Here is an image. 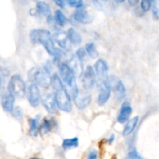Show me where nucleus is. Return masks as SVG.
I'll return each mask as SVG.
<instances>
[{
  "mask_svg": "<svg viewBox=\"0 0 159 159\" xmlns=\"http://www.w3.org/2000/svg\"><path fill=\"white\" fill-rule=\"evenodd\" d=\"M51 86L54 91L56 101L58 108L66 113H69L72 110L71 95L63 84V81L57 74L52 75Z\"/></svg>",
  "mask_w": 159,
  "mask_h": 159,
  "instance_id": "nucleus-1",
  "label": "nucleus"
},
{
  "mask_svg": "<svg viewBox=\"0 0 159 159\" xmlns=\"http://www.w3.org/2000/svg\"><path fill=\"white\" fill-rule=\"evenodd\" d=\"M59 72L61 79L65 83V87L71 95V98L75 100L77 99L79 94L75 80V72L71 66L65 62H61L59 64Z\"/></svg>",
  "mask_w": 159,
  "mask_h": 159,
  "instance_id": "nucleus-2",
  "label": "nucleus"
},
{
  "mask_svg": "<svg viewBox=\"0 0 159 159\" xmlns=\"http://www.w3.org/2000/svg\"><path fill=\"white\" fill-rule=\"evenodd\" d=\"M30 38L34 43H41L51 55L57 56L58 54L59 51L54 46L50 31L44 29H34L30 33Z\"/></svg>",
  "mask_w": 159,
  "mask_h": 159,
  "instance_id": "nucleus-3",
  "label": "nucleus"
},
{
  "mask_svg": "<svg viewBox=\"0 0 159 159\" xmlns=\"http://www.w3.org/2000/svg\"><path fill=\"white\" fill-rule=\"evenodd\" d=\"M28 76L33 83H36L42 88L48 89L51 85L52 77L44 68H33L30 71Z\"/></svg>",
  "mask_w": 159,
  "mask_h": 159,
  "instance_id": "nucleus-4",
  "label": "nucleus"
},
{
  "mask_svg": "<svg viewBox=\"0 0 159 159\" xmlns=\"http://www.w3.org/2000/svg\"><path fill=\"white\" fill-rule=\"evenodd\" d=\"M8 91L16 98H23L26 94V84L20 75H14L8 84Z\"/></svg>",
  "mask_w": 159,
  "mask_h": 159,
  "instance_id": "nucleus-5",
  "label": "nucleus"
},
{
  "mask_svg": "<svg viewBox=\"0 0 159 159\" xmlns=\"http://www.w3.org/2000/svg\"><path fill=\"white\" fill-rule=\"evenodd\" d=\"M96 82V71L90 65L84 70L82 75V85L85 90H89L94 87Z\"/></svg>",
  "mask_w": 159,
  "mask_h": 159,
  "instance_id": "nucleus-6",
  "label": "nucleus"
},
{
  "mask_svg": "<svg viewBox=\"0 0 159 159\" xmlns=\"http://www.w3.org/2000/svg\"><path fill=\"white\" fill-rule=\"evenodd\" d=\"M108 65L103 59H99L95 64V71L96 75V81L98 85L106 82L109 79Z\"/></svg>",
  "mask_w": 159,
  "mask_h": 159,
  "instance_id": "nucleus-7",
  "label": "nucleus"
},
{
  "mask_svg": "<svg viewBox=\"0 0 159 159\" xmlns=\"http://www.w3.org/2000/svg\"><path fill=\"white\" fill-rule=\"evenodd\" d=\"M98 85H99L98 104L99 106H103L104 104L107 103L111 95V83L110 79H108Z\"/></svg>",
  "mask_w": 159,
  "mask_h": 159,
  "instance_id": "nucleus-8",
  "label": "nucleus"
},
{
  "mask_svg": "<svg viewBox=\"0 0 159 159\" xmlns=\"http://www.w3.org/2000/svg\"><path fill=\"white\" fill-rule=\"evenodd\" d=\"M42 102L48 113H52V114L57 113V109L59 108L57 107L54 92V93L48 92V93H44L42 98Z\"/></svg>",
  "mask_w": 159,
  "mask_h": 159,
  "instance_id": "nucleus-9",
  "label": "nucleus"
},
{
  "mask_svg": "<svg viewBox=\"0 0 159 159\" xmlns=\"http://www.w3.org/2000/svg\"><path fill=\"white\" fill-rule=\"evenodd\" d=\"M26 96H27V99L31 107H38L40 102V99H41V96H40V90H39L37 84L31 83L29 85L27 92H26Z\"/></svg>",
  "mask_w": 159,
  "mask_h": 159,
  "instance_id": "nucleus-10",
  "label": "nucleus"
},
{
  "mask_svg": "<svg viewBox=\"0 0 159 159\" xmlns=\"http://www.w3.org/2000/svg\"><path fill=\"white\" fill-rule=\"evenodd\" d=\"M15 96L9 91L3 93L2 96V107L6 112H12L14 109Z\"/></svg>",
  "mask_w": 159,
  "mask_h": 159,
  "instance_id": "nucleus-11",
  "label": "nucleus"
},
{
  "mask_svg": "<svg viewBox=\"0 0 159 159\" xmlns=\"http://www.w3.org/2000/svg\"><path fill=\"white\" fill-rule=\"evenodd\" d=\"M73 16L76 21L82 23V24H88L93 21L92 16L85 9H83V7L77 9V10L74 12Z\"/></svg>",
  "mask_w": 159,
  "mask_h": 159,
  "instance_id": "nucleus-12",
  "label": "nucleus"
},
{
  "mask_svg": "<svg viewBox=\"0 0 159 159\" xmlns=\"http://www.w3.org/2000/svg\"><path fill=\"white\" fill-rule=\"evenodd\" d=\"M132 113V107L128 102H124L121 107L120 111L117 116L118 122L124 124L129 120L130 116Z\"/></svg>",
  "mask_w": 159,
  "mask_h": 159,
  "instance_id": "nucleus-13",
  "label": "nucleus"
},
{
  "mask_svg": "<svg viewBox=\"0 0 159 159\" xmlns=\"http://www.w3.org/2000/svg\"><path fill=\"white\" fill-rule=\"evenodd\" d=\"M54 39L56 43L59 45L63 49H67L69 46V39H68V34H66L64 31L58 30L54 34Z\"/></svg>",
  "mask_w": 159,
  "mask_h": 159,
  "instance_id": "nucleus-14",
  "label": "nucleus"
},
{
  "mask_svg": "<svg viewBox=\"0 0 159 159\" xmlns=\"http://www.w3.org/2000/svg\"><path fill=\"white\" fill-rule=\"evenodd\" d=\"M92 101V96L89 94H85L82 96L81 97L78 96L77 99H75V103L76 107L79 110H84L90 104Z\"/></svg>",
  "mask_w": 159,
  "mask_h": 159,
  "instance_id": "nucleus-15",
  "label": "nucleus"
},
{
  "mask_svg": "<svg viewBox=\"0 0 159 159\" xmlns=\"http://www.w3.org/2000/svg\"><path fill=\"white\" fill-rule=\"evenodd\" d=\"M115 99L117 102H120L126 96V89L121 81H118L114 86Z\"/></svg>",
  "mask_w": 159,
  "mask_h": 159,
  "instance_id": "nucleus-16",
  "label": "nucleus"
},
{
  "mask_svg": "<svg viewBox=\"0 0 159 159\" xmlns=\"http://www.w3.org/2000/svg\"><path fill=\"white\" fill-rule=\"evenodd\" d=\"M138 121H139V117L138 116L129 120L127 124H126L125 127H124V130H123V135L124 136H128V135H130L134 130Z\"/></svg>",
  "mask_w": 159,
  "mask_h": 159,
  "instance_id": "nucleus-17",
  "label": "nucleus"
},
{
  "mask_svg": "<svg viewBox=\"0 0 159 159\" xmlns=\"http://www.w3.org/2000/svg\"><path fill=\"white\" fill-rule=\"evenodd\" d=\"M67 34H68V37L70 40V43H71L74 45L80 44L81 42H82V37H81L80 34L77 30H75L74 28H70Z\"/></svg>",
  "mask_w": 159,
  "mask_h": 159,
  "instance_id": "nucleus-18",
  "label": "nucleus"
},
{
  "mask_svg": "<svg viewBox=\"0 0 159 159\" xmlns=\"http://www.w3.org/2000/svg\"><path fill=\"white\" fill-rule=\"evenodd\" d=\"M36 9L37 12L43 16L51 15V7L44 1H38L36 3Z\"/></svg>",
  "mask_w": 159,
  "mask_h": 159,
  "instance_id": "nucleus-19",
  "label": "nucleus"
},
{
  "mask_svg": "<svg viewBox=\"0 0 159 159\" xmlns=\"http://www.w3.org/2000/svg\"><path fill=\"white\" fill-rule=\"evenodd\" d=\"M79 141L78 138H67L65 139L62 142V148L65 150H70L71 148H75L79 146Z\"/></svg>",
  "mask_w": 159,
  "mask_h": 159,
  "instance_id": "nucleus-20",
  "label": "nucleus"
},
{
  "mask_svg": "<svg viewBox=\"0 0 159 159\" xmlns=\"http://www.w3.org/2000/svg\"><path fill=\"white\" fill-rule=\"evenodd\" d=\"M30 134L33 137H36L38 134V131L40 130V124L38 120L37 119H30Z\"/></svg>",
  "mask_w": 159,
  "mask_h": 159,
  "instance_id": "nucleus-21",
  "label": "nucleus"
},
{
  "mask_svg": "<svg viewBox=\"0 0 159 159\" xmlns=\"http://www.w3.org/2000/svg\"><path fill=\"white\" fill-rule=\"evenodd\" d=\"M85 51H86L88 55L92 58H96L99 56V53H98L97 49H96V44L93 42H89V43H86Z\"/></svg>",
  "mask_w": 159,
  "mask_h": 159,
  "instance_id": "nucleus-22",
  "label": "nucleus"
},
{
  "mask_svg": "<svg viewBox=\"0 0 159 159\" xmlns=\"http://www.w3.org/2000/svg\"><path fill=\"white\" fill-rule=\"evenodd\" d=\"M55 19L57 20V23H58L60 26H65L67 23V17L64 14V12H62L60 9H57V10L55 11Z\"/></svg>",
  "mask_w": 159,
  "mask_h": 159,
  "instance_id": "nucleus-23",
  "label": "nucleus"
},
{
  "mask_svg": "<svg viewBox=\"0 0 159 159\" xmlns=\"http://www.w3.org/2000/svg\"><path fill=\"white\" fill-rule=\"evenodd\" d=\"M51 127H52V123L50 120L44 119L43 124L40 127V132L42 135L48 133L51 130Z\"/></svg>",
  "mask_w": 159,
  "mask_h": 159,
  "instance_id": "nucleus-24",
  "label": "nucleus"
},
{
  "mask_svg": "<svg viewBox=\"0 0 159 159\" xmlns=\"http://www.w3.org/2000/svg\"><path fill=\"white\" fill-rule=\"evenodd\" d=\"M141 9L144 12H148L152 7L153 0H141Z\"/></svg>",
  "mask_w": 159,
  "mask_h": 159,
  "instance_id": "nucleus-25",
  "label": "nucleus"
},
{
  "mask_svg": "<svg viewBox=\"0 0 159 159\" xmlns=\"http://www.w3.org/2000/svg\"><path fill=\"white\" fill-rule=\"evenodd\" d=\"M66 2L68 6L75 9L83 7L84 5L83 0H66Z\"/></svg>",
  "mask_w": 159,
  "mask_h": 159,
  "instance_id": "nucleus-26",
  "label": "nucleus"
},
{
  "mask_svg": "<svg viewBox=\"0 0 159 159\" xmlns=\"http://www.w3.org/2000/svg\"><path fill=\"white\" fill-rule=\"evenodd\" d=\"M152 10L155 18L159 20V0H153Z\"/></svg>",
  "mask_w": 159,
  "mask_h": 159,
  "instance_id": "nucleus-27",
  "label": "nucleus"
},
{
  "mask_svg": "<svg viewBox=\"0 0 159 159\" xmlns=\"http://www.w3.org/2000/svg\"><path fill=\"white\" fill-rule=\"evenodd\" d=\"M87 54H87L86 51H85L83 48H79V49L76 51V57H77V59L81 62V63H82V62L84 61V60H85V57H86Z\"/></svg>",
  "mask_w": 159,
  "mask_h": 159,
  "instance_id": "nucleus-28",
  "label": "nucleus"
},
{
  "mask_svg": "<svg viewBox=\"0 0 159 159\" xmlns=\"http://www.w3.org/2000/svg\"><path fill=\"white\" fill-rule=\"evenodd\" d=\"M12 113L16 119H17L18 120H21L22 118H23V110H22V109L20 107H14Z\"/></svg>",
  "mask_w": 159,
  "mask_h": 159,
  "instance_id": "nucleus-29",
  "label": "nucleus"
},
{
  "mask_svg": "<svg viewBox=\"0 0 159 159\" xmlns=\"http://www.w3.org/2000/svg\"><path fill=\"white\" fill-rule=\"evenodd\" d=\"M47 21H48V25L51 27H54V28H57V20H56L55 16H53L52 15H49L48 16V18H47ZM58 24V23H57Z\"/></svg>",
  "mask_w": 159,
  "mask_h": 159,
  "instance_id": "nucleus-30",
  "label": "nucleus"
},
{
  "mask_svg": "<svg viewBox=\"0 0 159 159\" xmlns=\"http://www.w3.org/2000/svg\"><path fill=\"white\" fill-rule=\"evenodd\" d=\"M98 153L96 150H92L91 152H89L87 155V159H97Z\"/></svg>",
  "mask_w": 159,
  "mask_h": 159,
  "instance_id": "nucleus-31",
  "label": "nucleus"
},
{
  "mask_svg": "<svg viewBox=\"0 0 159 159\" xmlns=\"http://www.w3.org/2000/svg\"><path fill=\"white\" fill-rule=\"evenodd\" d=\"M128 159H141V157L138 155V152L133 151V152H130L128 155Z\"/></svg>",
  "mask_w": 159,
  "mask_h": 159,
  "instance_id": "nucleus-32",
  "label": "nucleus"
},
{
  "mask_svg": "<svg viewBox=\"0 0 159 159\" xmlns=\"http://www.w3.org/2000/svg\"><path fill=\"white\" fill-rule=\"evenodd\" d=\"M52 1L60 8H65V5L67 4L66 0H52Z\"/></svg>",
  "mask_w": 159,
  "mask_h": 159,
  "instance_id": "nucleus-33",
  "label": "nucleus"
},
{
  "mask_svg": "<svg viewBox=\"0 0 159 159\" xmlns=\"http://www.w3.org/2000/svg\"><path fill=\"white\" fill-rule=\"evenodd\" d=\"M129 5L131 6H136L137 5H138V3L141 2V0H127Z\"/></svg>",
  "mask_w": 159,
  "mask_h": 159,
  "instance_id": "nucleus-34",
  "label": "nucleus"
},
{
  "mask_svg": "<svg viewBox=\"0 0 159 159\" xmlns=\"http://www.w3.org/2000/svg\"><path fill=\"white\" fill-rule=\"evenodd\" d=\"M19 3L21 4L22 6H26V5L28 4L29 2V0H18Z\"/></svg>",
  "mask_w": 159,
  "mask_h": 159,
  "instance_id": "nucleus-35",
  "label": "nucleus"
},
{
  "mask_svg": "<svg viewBox=\"0 0 159 159\" xmlns=\"http://www.w3.org/2000/svg\"><path fill=\"white\" fill-rule=\"evenodd\" d=\"M114 139H115V137H114V135H113V134H112L111 136L110 137V138H109V140H108L109 143H110V144H111V143L113 142V141H114Z\"/></svg>",
  "mask_w": 159,
  "mask_h": 159,
  "instance_id": "nucleus-36",
  "label": "nucleus"
},
{
  "mask_svg": "<svg viewBox=\"0 0 159 159\" xmlns=\"http://www.w3.org/2000/svg\"><path fill=\"white\" fill-rule=\"evenodd\" d=\"M114 1L116 2V3H118V4H120V3L124 2H125L126 0H114Z\"/></svg>",
  "mask_w": 159,
  "mask_h": 159,
  "instance_id": "nucleus-37",
  "label": "nucleus"
},
{
  "mask_svg": "<svg viewBox=\"0 0 159 159\" xmlns=\"http://www.w3.org/2000/svg\"><path fill=\"white\" fill-rule=\"evenodd\" d=\"M31 159H41V158H31Z\"/></svg>",
  "mask_w": 159,
  "mask_h": 159,
  "instance_id": "nucleus-38",
  "label": "nucleus"
}]
</instances>
